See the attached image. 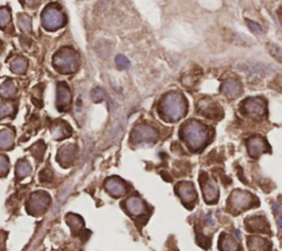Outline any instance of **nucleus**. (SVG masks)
I'll use <instances>...</instances> for the list:
<instances>
[{
  "mask_svg": "<svg viewBox=\"0 0 282 251\" xmlns=\"http://www.w3.org/2000/svg\"><path fill=\"white\" fill-rule=\"evenodd\" d=\"M246 227L251 231H259L264 229V220L261 217H254L246 220Z\"/></svg>",
  "mask_w": 282,
  "mask_h": 251,
  "instance_id": "obj_19",
  "label": "nucleus"
},
{
  "mask_svg": "<svg viewBox=\"0 0 282 251\" xmlns=\"http://www.w3.org/2000/svg\"><path fill=\"white\" fill-rule=\"evenodd\" d=\"M231 202H232L233 207H235V208H238V209H242L250 205V203L253 202V196L247 192L235 191L232 194Z\"/></svg>",
  "mask_w": 282,
  "mask_h": 251,
  "instance_id": "obj_13",
  "label": "nucleus"
},
{
  "mask_svg": "<svg viewBox=\"0 0 282 251\" xmlns=\"http://www.w3.org/2000/svg\"><path fill=\"white\" fill-rule=\"evenodd\" d=\"M249 249L250 251H264L266 249V240L259 237L249 238Z\"/></svg>",
  "mask_w": 282,
  "mask_h": 251,
  "instance_id": "obj_20",
  "label": "nucleus"
},
{
  "mask_svg": "<svg viewBox=\"0 0 282 251\" xmlns=\"http://www.w3.org/2000/svg\"><path fill=\"white\" fill-rule=\"evenodd\" d=\"M115 63L118 66L119 68H128L130 66V62L129 60L127 59L126 56H123L121 54H119L116 56V59H115Z\"/></svg>",
  "mask_w": 282,
  "mask_h": 251,
  "instance_id": "obj_28",
  "label": "nucleus"
},
{
  "mask_svg": "<svg viewBox=\"0 0 282 251\" xmlns=\"http://www.w3.org/2000/svg\"><path fill=\"white\" fill-rule=\"evenodd\" d=\"M70 134H72L70 127L64 121L57 122L56 125L53 127V129H52V135H53V137H54L56 140L68 138L69 136H70Z\"/></svg>",
  "mask_w": 282,
  "mask_h": 251,
  "instance_id": "obj_16",
  "label": "nucleus"
},
{
  "mask_svg": "<svg viewBox=\"0 0 282 251\" xmlns=\"http://www.w3.org/2000/svg\"><path fill=\"white\" fill-rule=\"evenodd\" d=\"M65 16L56 4H50L42 12V24L48 31H56L65 24Z\"/></svg>",
  "mask_w": 282,
  "mask_h": 251,
  "instance_id": "obj_4",
  "label": "nucleus"
},
{
  "mask_svg": "<svg viewBox=\"0 0 282 251\" xmlns=\"http://www.w3.org/2000/svg\"><path fill=\"white\" fill-rule=\"evenodd\" d=\"M8 169V162L3 157H0V173Z\"/></svg>",
  "mask_w": 282,
  "mask_h": 251,
  "instance_id": "obj_32",
  "label": "nucleus"
},
{
  "mask_svg": "<svg viewBox=\"0 0 282 251\" xmlns=\"http://www.w3.org/2000/svg\"><path fill=\"white\" fill-rule=\"evenodd\" d=\"M12 134L8 130H2L0 132V148H7L12 144Z\"/></svg>",
  "mask_w": 282,
  "mask_h": 251,
  "instance_id": "obj_22",
  "label": "nucleus"
},
{
  "mask_svg": "<svg viewBox=\"0 0 282 251\" xmlns=\"http://www.w3.org/2000/svg\"><path fill=\"white\" fill-rule=\"evenodd\" d=\"M176 191H178L181 200H182L184 204L187 205L191 204V203L196 198V193L194 191V187L191 183L188 182L180 183L178 185V187H176Z\"/></svg>",
  "mask_w": 282,
  "mask_h": 251,
  "instance_id": "obj_12",
  "label": "nucleus"
},
{
  "mask_svg": "<svg viewBox=\"0 0 282 251\" xmlns=\"http://www.w3.org/2000/svg\"><path fill=\"white\" fill-rule=\"evenodd\" d=\"M126 207L132 215H136V216H139L144 211L143 203L137 197L128 198V200L126 201Z\"/></svg>",
  "mask_w": 282,
  "mask_h": 251,
  "instance_id": "obj_17",
  "label": "nucleus"
},
{
  "mask_svg": "<svg viewBox=\"0 0 282 251\" xmlns=\"http://www.w3.org/2000/svg\"><path fill=\"white\" fill-rule=\"evenodd\" d=\"M219 248H222L223 251H236L238 249L237 242L233 239V237L223 233L219 237Z\"/></svg>",
  "mask_w": 282,
  "mask_h": 251,
  "instance_id": "obj_18",
  "label": "nucleus"
},
{
  "mask_svg": "<svg viewBox=\"0 0 282 251\" xmlns=\"http://www.w3.org/2000/svg\"><path fill=\"white\" fill-rule=\"evenodd\" d=\"M180 135L192 151H197L205 147L209 141L210 129L201 122L191 120L182 126Z\"/></svg>",
  "mask_w": 282,
  "mask_h": 251,
  "instance_id": "obj_2",
  "label": "nucleus"
},
{
  "mask_svg": "<svg viewBox=\"0 0 282 251\" xmlns=\"http://www.w3.org/2000/svg\"><path fill=\"white\" fill-rule=\"evenodd\" d=\"M17 173L19 174L21 178H24V176L31 173V166L26 162H20L17 167Z\"/></svg>",
  "mask_w": 282,
  "mask_h": 251,
  "instance_id": "obj_25",
  "label": "nucleus"
},
{
  "mask_svg": "<svg viewBox=\"0 0 282 251\" xmlns=\"http://www.w3.org/2000/svg\"><path fill=\"white\" fill-rule=\"evenodd\" d=\"M158 138L157 130L148 125L137 126L131 132V140L136 143L154 142Z\"/></svg>",
  "mask_w": 282,
  "mask_h": 251,
  "instance_id": "obj_5",
  "label": "nucleus"
},
{
  "mask_svg": "<svg viewBox=\"0 0 282 251\" xmlns=\"http://www.w3.org/2000/svg\"><path fill=\"white\" fill-rule=\"evenodd\" d=\"M187 100L182 94L171 91L166 94L159 105V113L166 121H178L185 116L187 113Z\"/></svg>",
  "mask_w": 282,
  "mask_h": 251,
  "instance_id": "obj_1",
  "label": "nucleus"
},
{
  "mask_svg": "<svg viewBox=\"0 0 282 251\" xmlns=\"http://www.w3.org/2000/svg\"><path fill=\"white\" fill-rule=\"evenodd\" d=\"M16 91V86L12 82H6L3 85L0 87V94L3 96H10Z\"/></svg>",
  "mask_w": 282,
  "mask_h": 251,
  "instance_id": "obj_24",
  "label": "nucleus"
},
{
  "mask_svg": "<svg viewBox=\"0 0 282 251\" xmlns=\"http://www.w3.org/2000/svg\"><path fill=\"white\" fill-rule=\"evenodd\" d=\"M198 112L201 114L205 116L207 118L211 119H216L222 116V109H220L217 104H215L213 100L211 99H202L200 103H198Z\"/></svg>",
  "mask_w": 282,
  "mask_h": 251,
  "instance_id": "obj_9",
  "label": "nucleus"
},
{
  "mask_svg": "<svg viewBox=\"0 0 282 251\" xmlns=\"http://www.w3.org/2000/svg\"><path fill=\"white\" fill-rule=\"evenodd\" d=\"M26 66H28V62L25 61V59H24V57H19V59L13 61V63L11 64V69L15 73L21 74L26 69Z\"/></svg>",
  "mask_w": 282,
  "mask_h": 251,
  "instance_id": "obj_21",
  "label": "nucleus"
},
{
  "mask_svg": "<svg viewBox=\"0 0 282 251\" xmlns=\"http://www.w3.org/2000/svg\"><path fill=\"white\" fill-rule=\"evenodd\" d=\"M26 2H28L29 4H31V6H33V4H38L41 0H25Z\"/></svg>",
  "mask_w": 282,
  "mask_h": 251,
  "instance_id": "obj_34",
  "label": "nucleus"
},
{
  "mask_svg": "<svg viewBox=\"0 0 282 251\" xmlns=\"http://www.w3.org/2000/svg\"><path fill=\"white\" fill-rule=\"evenodd\" d=\"M105 187L113 196H121L125 193V185L117 178H110L105 183Z\"/></svg>",
  "mask_w": 282,
  "mask_h": 251,
  "instance_id": "obj_15",
  "label": "nucleus"
},
{
  "mask_svg": "<svg viewBox=\"0 0 282 251\" xmlns=\"http://www.w3.org/2000/svg\"><path fill=\"white\" fill-rule=\"evenodd\" d=\"M273 208L276 209L277 211V219H278V226L281 227V219H280V216H281V213H280V205L279 204H275V207Z\"/></svg>",
  "mask_w": 282,
  "mask_h": 251,
  "instance_id": "obj_33",
  "label": "nucleus"
},
{
  "mask_svg": "<svg viewBox=\"0 0 282 251\" xmlns=\"http://www.w3.org/2000/svg\"><path fill=\"white\" fill-rule=\"evenodd\" d=\"M12 107L10 105H3L2 107H0V117L8 116L9 114H11Z\"/></svg>",
  "mask_w": 282,
  "mask_h": 251,
  "instance_id": "obj_31",
  "label": "nucleus"
},
{
  "mask_svg": "<svg viewBox=\"0 0 282 251\" xmlns=\"http://www.w3.org/2000/svg\"><path fill=\"white\" fill-rule=\"evenodd\" d=\"M81 64L78 53L72 47H62L53 56V66L62 74L75 73Z\"/></svg>",
  "mask_w": 282,
  "mask_h": 251,
  "instance_id": "obj_3",
  "label": "nucleus"
},
{
  "mask_svg": "<svg viewBox=\"0 0 282 251\" xmlns=\"http://www.w3.org/2000/svg\"><path fill=\"white\" fill-rule=\"evenodd\" d=\"M48 202V196L47 194H43V193H40L37 194V195L34 196V202H33V206L34 208H43L44 206L47 204Z\"/></svg>",
  "mask_w": 282,
  "mask_h": 251,
  "instance_id": "obj_23",
  "label": "nucleus"
},
{
  "mask_svg": "<svg viewBox=\"0 0 282 251\" xmlns=\"http://www.w3.org/2000/svg\"><path fill=\"white\" fill-rule=\"evenodd\" d=\"M9 21H10V13L7 9L1 8L0 9V26L8 24Z\"/></svg>",
  "mask_w": 282,
  "mask_h": 251,
  "instance_id": "obj_29",
  "label": "nucleus"
},
{
  "mask_svg": "<svg viewBox=\"0 0 282 251\" xmlns=\"http://www.w3.org/2000/svg\"><path fill=\"white\" fill-rule=\"evenodd\" d=\"M91 97L93 101H95V103H99V101L104 100L105 98V91L101 90L100 87L94 88V90H93L91 92Z\"/></svg>",
  "mask_w": 282,
  "mask_h": 251,
  "instance_id": "obj_26",
  "label": "nucleus"
},
{
  "mask_svg": "<svg viewBox=\"0 0 282 251\" xmlns=\"http://www.w3.org/2000/svg\"><path fill=\"white\" fill-rule=\"evenodd\" d=\"M70 100H72V95L69 86L65 83H59L56 92V106L60 112L69 107Z\"/></svg>",
  "mask_w": 282,
  "mask_h": 251,
  "instance_id": "obj_10",
  "label": "nucleus"
},
{
  "mask_svg": "<svg viewBox=\"0 0 282 251\" xmlns=\"http://www.w3.org/2000/svg\"><path fill=\"white\" fill-rule=\"evenodd\" d=\"M220 91L223 94L228 97V98H236L237 96H239L242 91V86L239 81L234 78H228L226 81H224L222 86H220Z\"/></svg>",
  "mask_w": 282,
  "mask_h": 251,
  "instance_id": "obj_11",
  "label": "nucleus"
},
{
  "mask_svg": "<svg viewBox=\"0 0 282 251\" xmlns=\"http://www.w3.org/2000/svg\"><path fill=\"white\" fill-rule=\"evenodd\" d=\"M31 24H32V22H31V18L29 16L24 15L19 18V25L22 31H30Z\"/></svg>",
  "mask_w": 282,
  "mask_h": 251,
  "instance_id": "obj_27",
  "label": "nucleus"
},
{
  "mask_svg": "<svg viewBox=\"0 0 282 251\" xmlns=\"http://www.w3.org/2000/svg\"><path fill=\"white\" fill-rule=\"evenodd\" d=\"M247 149L251 158H258L269 149L266 140L259 136H253L247 140Z\"/></svg>",
  "mask_w": 282,
  "mask_h": 251,
  "instance_id": "obj_6",
  "label": "nucleus"
},
{
  "mask_svg": "<svg viewBox=\"0 0 282 251\" xmlns=\"http://www.w3.org/2000/svg\"><path fill=\"white\" fill-rule=\"evenodd\" d=\"M204 180L201 179V186L203 194H204L205 202L209 203V204H214V203L217 202L218 198V187L217 185L215 184V182H212L211 180L207 179V175L204 173L202 174Z\"/></svg>",
  "mask_w": 282,
  "mask_h": 251,
  "instance_id": "obj_8",
  "label": "nucleus"
},
{
  "mask_svg": "<svg viewBox=\"0 0 282 251\" xmlns=\"http://www.w3.org/2000/svg\"><path fill=\"white\" fill-rule=\"evenodd\" d=\"M244 110L250 117H261L266 112V105L261 98H248L244 103Z\"/></svg>",
  "mask_w": 282,
  "mask_h": 251,
  "instance_id": "obj_7",
  "label": "nucleus"
},
{
  "mask_svg": "<svg viewBox=\"0 0 282 251\" xmlns=\"http://www.w3.org/2000/svg\"><path fill=\"white\" fill-rule=\"evenodd\" d=\"M246 23L247 25H248V28L250 29L251 32H254L256 34L261 33V26H260L258 23H256V22L251 20H246Z\"/></svg>",
  "mask_w": 282,
  "mask_h": 251,
  "instance_id": "obj_30",
  "label": "nucleus"
},
{
  "mask_svg": "<svg viewBox=\"0 0 282 251\" xmlns=\"http://www.w3.org/2000/svg\"><path fill=\"white\" fill-rule=\"evenodd\" d=\"M75 156H76V147L74 144H65L60 148L57 160L61 162V164L63 163L65 165H69L74 161Z\"/></svg>",
  "mask_w": 282,
  "mask_h": 251,
  "instance_id": "obj_14",
  "label": "nucleus"
}]
</instances>
